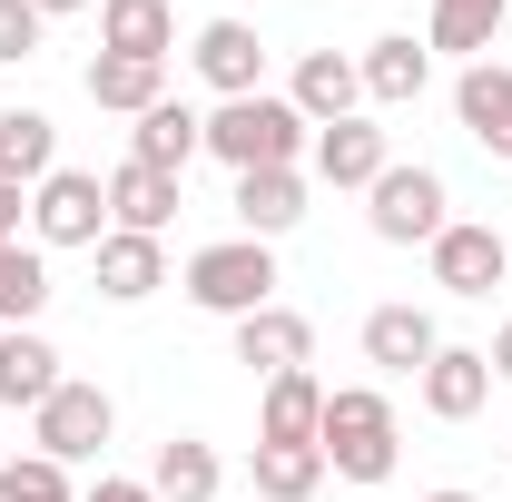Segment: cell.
Wrapping results in <instances>:
<instances>
[{
  "mask_svg": "<svg viewBox=\"0 0 512 502\" xmlns=\"http://www.w3.org/2000/svg\"><path fill=\"white\" fill-rule=\"evenodd\" d=\"M30 237H40V247H99V237H109V188H99L89 168H50V178L30 188Z\"/></svg>",
  "mask_w": 512,
  "mask_h": 502,
  "instance_id": "5b68a950",
  "label": "cell"
},
{
  "mask_svg": "<svg viewBox=\"0 0 512 502\" xmlns=\"http://www.w3.org/2000/svg\"><path fill=\"white\" fill-rule=\"evenodd\" d=\"M325 424V384L296 365V375H266V404H256V443H316Z\"/></svg>",
  "mask_w": 512,
  "mask_h": 502,
  "instance_id": "44dd1931",
  "label": "cell"
},
{
  "mask_svg": "<svg viewBox=\"0 0 512 502\" xmlns=\"http://www.w3.org/2000/svg\"><path fill=\"white\" fill-rule=\"evenodd\" d=\"M483 355H493V375L512 384V325H493V345H483Z\"/></svg>",
  "mask_w": 512,
  "mask_h": 502,
  "instance_id": "d6a6232c",
  "label": "cell"
},
{
  "mask_svg": "<svg viewBox=\"0 0 512 502\" xmlns=\"http://www.w3.org/2000/svg\"><path fill=\"white\" fill-rule=\"evenodd\" d=\"M414 384H424V414H434V424H473L483 394H493V355H483V345H444Z\"/></svg>",
  "mask_w": 512,
  "mask_h": 502,
  "instance_id": "30bf717a",
  "label": "cell"
},
{
  "mask_svg": "<svg viewBox=\"0 0 512 502\" xmlns=\"http://www.w3.org/2000/svg\"><path fill=\"white\" fill-rule=\"evenodd\" d=\"M0 502H79V493H69V463H50V453H10V463H0Z\"/></svg>",
  "mask_w": 512,
  "mask_h": 502,
  "instance_id": "f1b7e54d",
  "label": "cell"
},
{
  "mask_svg": "<svg viewBox=\"0 0 512 502\" xmlns=\"http://www.w3.org/2000/svg\"><path fill=\"white\" fill-rule=\"evenodd\" d=\"M188 60H197V79H207L217 99H256V89H266V40H256L247 20H207L188 40Z\"/></svg>",
  "mask_w": 512,
  "mask_h": 502,
  "instance_id": "ba28073f",
  "label": "cell"
},
{
  "mask_svg": "<svg viewBox=\"0 0 512 502\" xmlns=\"http://www.w3.org/2000/svg\"><path fill=\"white\" fill-rule=\"evenodd\" d=\"M99 50H119V60H168V50H178L168 0H99Z\"/></svg>",
  "mask_w": 512,
  "mask_h": 502,
  "instance_id": "603a6c76",
  "label": "cell"
},
{
  "mask_svg": "<svg viewBox=\"0 0 512 502\" xmlns=\"http://www.w3.org/2000/svg\"><path fill=\"white\" fill-rule=\"evenodd\" d=\"M365 99H384V109H404V99H424V79H434V50H414L404 30H384L375 50H365Z\"/></svg>",
  "mask_w": 512,
  "mask_h": 502,
  "instance_id": "d4e9b609",
  "label": "cell"
},
{
  "mask_svg": "<svg viewBox=\"0 0 512 502\" xmlns=\"http://www.w3.org/2000/svg\"><path fill=\"white\" fill-rule=\"evenodd\" d=\"M316 453L325 473H345V483H384L394 473V404H384L375 384H335L325 394V424H316Z\"/></svg>",
  "mask_w": 512,
  "mask_h": 502,
  "instance_id": "7a4b0ae2",
  "label": "cell"
},
{
  "mask_svg": "<svg viewBox=\"0 0 512 502\" xmlns=\"http://www.w3.org/2000/svg\"><path fill=\"white\" fill-rule=\"evenodd\" d=\"M247 473H256V502H306L325 483V453L316 443H256Z\"/></svg>",
  "mask_w": 512,
  "mask_h": 502,
  "instance_id": "4316f807",
  "label": "cell"
},
{
  "mask_svg": "<svg viewBox=\"0 0 512 502\" xmlns=\"http://www.w3.org/2000/svg\"><path fill=\"white\" fill-rule=\"evenodd\" d=\"M503 247H512V227H503Z\"/></svg>",
  "mask_w": 512,
  "mask_h": 502,
  "instance_id": "d590c367",
  "label": "cell"
},
{
  "mask_svg": "<svg viewBox=\"0 0 512 502\" xmlns=\"http://www.w3.org/2000/svg\"><path fill=\"white\" fill-rule=\"evenodd\" d=\"M50 306V247H0V325H30V315Z\"/></svg>",
  "mask_w": 512,
  "mask_h": 502,
  "instance_id": "83f0119b",
  "label": "cell"
},
{
  "mask_svg": "<svg viewBox=\"0 0 512 502\" xmlns=\"http://www.w3.org/2000/svg\"><path fill=\"white\" fill-rule=\"evenodd\" d=\"M424 502H483V493H463V483H444V493H424Z\"/></svg>",
  "mask_w": 512,
  "mask_h": 502,
  "instance_id": "e575fe53",
  "label": "cell"
},
{
  "mask_svg": "<svg viewBox=\"0 0 512 502\" xmlns=\"http://www.w3.org/2000/svg\"><path fill=\"white\" fill-rule=\"evenodd\" d=\"M512 20V0H434V30H424V50H453V60L473 69L493 50V30Z\"/></svg>",
  "mask_w": 512,
  "mask_h": 502,
  "instance_id": "484cf974",
  "label": "cell"
},
{
  "mask_svg": "<svg viewBox=\"0 0 512 502\" xmlns=\"http://www.w3.org/2000/svg\"><path fill=\"white\" fill-rule=\"evenodd\" d=\"M306 148H316V128L296 119V99H276V89L207 109V158H227L237 178H247V168H296Z\"/></svg>",
  "mask_w": 512,
  "mask_h": 502,
  "instance_id": "6da1fadb",
  "label": "cell"
},
{
  "mask_svg": "<svg viewBox=\"0 0 512 502\" xmlns=\"http://www.w3.org/2000/svg\"><path fill=\"white\" fill-rule=\"evenodd\" d=\"M79 502H158V493H148V483H119V473H99V483H89Z\"/></svg>",
  "mask_w": 512,
  "mask_h": 502,
  "instance_id": "4dcf8cb0",
  "label": "cell"
},
{
  "mask_svg": "<svg viewBox=\"0 0 512 502\" xmlns=\"http://www.w3.org/2000/svg\"><path fill=\"white\" fill-rule=\"evenodd\" d=\"M286 99H296V119H306V128H335V119H355L365 69L345 60V50H306V60H296V79H286Z\"/></svg>",
  "mask_w": 512,
  "mask_h": 502,
  "instance_id": "8fae6325",
  "label": "cell"
},
{
  "mask_svg": "<svg viewBox=\"0 0 512 502\" xmlns=\"http://www.w3.org/2000/svg\"><path fill=\"white\" fill-rule=\"evenodd\" d=\"M316 178L325 188H375L384 168H394V148H384V128L375 119H335V128H316Z\"/></svg>",
  "mask_w": 512,
  "mask_h": 502,
  "instance_id": "5bb4252c",
  "label": "cell"
},
{
  "mask_svg": "<svg viewBox=\"0 0 512 502\" xmlns=\"http://www.w3.org/2000/svg\"><path fill=\"white\" fill-rule=\"evenodd\" d=\"M296 217H306V168H247V178H237V227H247V237L276 247Z\"/></svg>",
  "mask_w": 512,
  "mask_h": 502,
  "instance_id": "d6986e66",
  "label": "cell"
},
{
  "mask_svg": "<svg viewBox=\"0 0 512 502\" xmlns=\"http://www.w3.org/2000/svg\"><path fill=\"white\" fill-rule=\"evenodd\" d=\"M30 434H40V453H50V463H89L99 443L119 434V404H109V384H79V375H69L60 394L30 414Z\"/></svg>",
  "mask_w": 512,
  "mask_h": 502,
  "instance_id": "8992f818",
  "label": "cell"
},
{
  "mask_svg": "<svg viewBox=\"0 0 512 502\" xmlns=\"http://www.w3.org/2000/svg\"><path fill=\"white\" fill-rule=\"evenodd\" d=\"M217 483H227V463H217V443H197V434H168L158 463H148V493L158 502H217Z\"/></svg>",
  "mask_w": 512,
  "mask_h": 502,
  "instance_id": "7402d4cb",
  "label": "cell"
},
{
  "mask_svg": "<svg viewBox=\"0 0 512 502\" xmlns=\"http://www.w3.org/2000/svg\"><path fill=\"white\" fill-rule=\"evenodd\" d=\"M158 99H168V60H119V50H99V60H89V109L148 119Z\"/></svg>",
  "mask_w": 512,
  "mask_h": 502,
  "instance_id": "ffe728a7",
  "label": "cell"
},
{
  "mask_svg": "<svg viewBox=\"0 0 512 502\" xmlns=\"http://www.w3.org/2000/svg\"><path fill=\"white\" fill-rule=\"evenodd\" d=\"M60 384H69V375H60V345H50V335L0 325V404H10V414H40Z\"/></svg>",
  "mask_w": 512,
  "mask_h": 502,
  "instance_id": "7c38bea8",
  "label": "cell"
},
{
  "mask_svg": "<svg viewBox=\"0 0 512 502\" xmlns=\"http://www.w3.org/2000/svg\"><path fill=\"white\" fill-rule=\"evenodd\" d=\"M60 168V128H50V109H0V178L10 188H40Z\"/></svg>",
  "mask_w": 512,
  "mask_h": 502,
  "instance_id": "cb8c5ba5",
  "label": "cell"
},
{
  "mask_svg": "<svg viewBox=\"0 0 512 502\" xmlns=\"http://www.w3.org/2000/svg\"><path fill=\"white\" fill-rule=\"evenodd\" d=\"M227 335H237V365H247V375H296V365H316V325L296 306H256V315H237Z\"/></svg>",
  "mask_w": 512,
  "mask_h": 502,
  "instance_id": "9c48e42d",
  "label": "cell"
},
{
  "mask_svg": "<svg viewBox=\"0 0 512 502\" xmlns=\"http://www.w3.org/2000/svg\"><path fill=\"white\" fill-rule=\"evenodd\" d=\"M40 30H50V20H40V10H30V0H0V69H20V60H40Z\"/></svg>",
  "mask_w": 512,
  "mask_h": 502,
  "instance_id": "f546056e",
  "label": "cell"
},
{
  "mask_svg": "<svg viewBox=\"0 0 512 502\" xmlns=\"http://www.w3.org/2000/svg\"><path fill=\"white\" fill-rule=\"evenodd\" d=\"M424 256H434V286H444V296H493V286L512 276L503 227H473V217H453V227H444Z\"/></svg>",
  "mask_w": 512,
  "mask_h": 502,
  "instance_id": "52a82bcc",
  "label": "cell"
},
{
  "mask_svg": "<svg viewBox=\"0 0 512 502\" xmlns=\"http://www.w3.org/2000/svg\"><path fill=\"white\" fill-rule=\"evenodd\" d=\"M99 188H109V227H128V237H158V227L178 217V178H158V168H138V158H119Z\"/></svg>",
  "mask_w": 512,
  "mask_h": 502,
  "instance_id": "ac0fdd59",
  "label": "cell"
},
{
  "mask_svg": "<svg viewBox=\"0 0 512 502\" xmlns=\"http://www.w3.org/2000/svg\"><path fill=\"white\" fill-rule=\"evenodd\" d=\"M188 306L207 315H256V306H276V247L266 237H217V247H197L188 256Z\"/></svg>",
  "mask_w": 512,
  "mask_h": 502,
  "instance_id": "3957f363",
  "label": "cell"
},
{
  "mask_svg": "<svg viewBox=\"0 0 512 502\" xmlns=\"http://www.w3.org/2000/svg\"><path fill=\"white\" fill-rule=\"evenodd\" d=\"M434 355H444V335H434L424 306H375V315H365V365H384V375H424Z\"/></svg>",
  "mask_w": 512,
  "mask_h": 502,
  "instance_id": "2e32d148",
  "label": "cell"
},
{
  "mask_svg": "<svg viewBox=\"0 0 512 502\" xmlns=\"http://www.w3.org/2000/svg\"><path fill=\"white\" fill-rule=\"evenodd\" d=\"M444 207H453V197H444L434 168H404V158H394L375 188H365V227H375L384 247H434V237L453 227Z\"/></svg>",
  "mask_w": 512,
  "mask_h": 502,
  "instance_id": "277c9868",
  "label": "cell"
},
{
  "mask_svg": "<svg viewBox=\"0 0 512 502\" xmlns=\"http://www.w3.org/2000/svg\"><path fill=\"white\" fill-rule=\"evenodd\" d=\"M30 10H40V20H69V10H89V0H30Z\"/></svg>",
  "mask_w": 512,
  "mask_h": 502,
  "instance_id": "836d02e7",
  "label": "cell"
},
{
  "mask_svg": "<svg viewBox=\"0 0 512 502\" xmlns=\"http://www.w3.org/2000/svg\"><path fill=\"white\" fill-rule=\"evenodd\" d=\"M453 119H463V138H473V148L512 158V69L473 60L463 79H453Z\"/></svg>",
  "mask_w": 512,
  "mask_h": 502,
  "instance_id": "9a60e30c",
  "label": "cell"
},
{
  "mask_svg": "<svg viewBox=\"0 0 512 502\" xmlns=\"http://www.w3.org/2000/svg\"><path fill=\"white\" fill-rule=\"evenodd\" d=\"M20 217H30V188H10V178H0V247L20 237Z\"/></svg>",
  "mask_w": 512,
  "mask_h": 502,
  "instance_id": "1f68e13d",
  "label": "cell"
},
{
  "mask_svg": "<svg viewBox=\"0 0 512 502\" xmlns=\"http://www.w3.org/2000/svg\"><path fill=\"white\" fill-rule=\"evenodd\" d=\"M89 256H99V296H109V306H138V296H158V286H168V247H158V237L109 227Z\"/></svg>",
  "mask_w": 512,
  "mask_h": 502,
  "instance_id": "e0dca14e",
  "label": "cell"
},
{
  "mask_svg": "<svg viewBox=\"0 0 512 502\" xmlns=\"http://www.w3.org/2000/svg\"><path fill=\"white\" fill-rule=\"evenodd\" d=\"M128 158L158 168V178H188V158H207V119H197L188 99H158L148 119L128 128Z\"/></svg>",
  "mask_w": 512,
  "mask_h": 502,
  "instance_id": "4fadbf2b",
  "label": "cell"
}]
</instances>
